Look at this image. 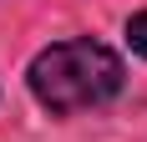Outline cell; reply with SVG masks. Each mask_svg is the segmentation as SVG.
Here are the masks:
<instances>
[{
	"label": "cell",
	"instance_id": "cell-1",
	"mask_svg": "<svg viewBox=\"0 0 147 142\" xmlns=\"http://www.w3.org/2000/svg\"><path fill=\"white\" fill-rule=\"evenodd\" d=\"M26 81H30V97L51 117H76V112H91V107H107L122 91L127 71H122V56L112 46L91 41V36H76V41L46 46L30 61Z\"/></svg>",
	"mask_w": 147,
	"mask_h": 142
},
{
	"label": "cell",
	"instance_id": "cell-2",
	"mask_svg": "<svg viewBox=\"0 0 147 142\" xmlns=\"http://www.w3.org/2000/svg\"><path fill=\"white\" fill-rule=\"evenodd\" d=\"M127 46H132L137 56H147V10L127 20Z\"/></svg>",
	"mask_w": 147,
	"mask_h": 142
}]
</instances>
